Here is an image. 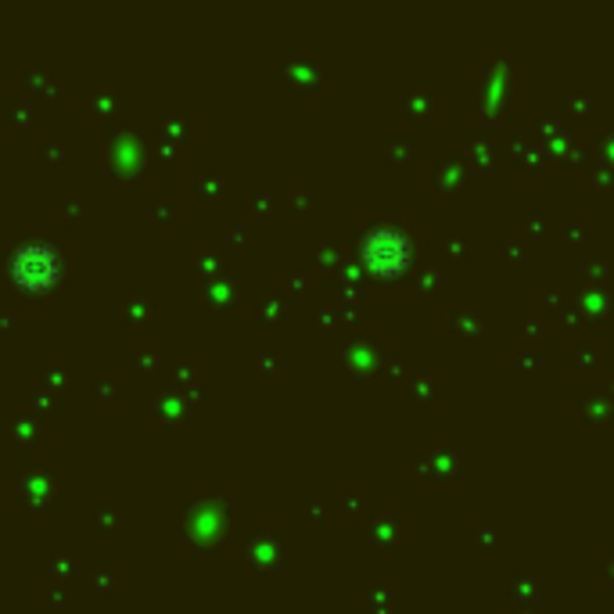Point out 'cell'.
I'll use <instances>...</instances> for the list:
<instances>
[{"label": "cell", "mask_w": 614, "mask_h": 614, "mask_svg": "<svg viewBox=\"0 0 614 614\" xmlns=\"http://www.w3.org/2000/svg\"><path fill=\"white\" fill-rule=\"evenodd\" d=\"M14 270H19V278L29 281V284H43L58 270V255L48 249V244H26L14 259Z\"/></svg>", "instance_id": "1"}]
</instances>
